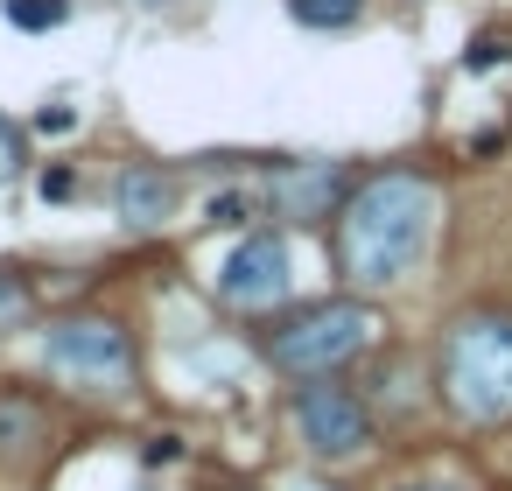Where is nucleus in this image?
Returning a JSON list of instances; mask_svg holds the SVG:
<instances>
[{"label": "nucleus", "mask_w": 512, "mask_h": 491, "mask_svg": "<svg viewBox=\"0 0 512 491\" xmlns=\"http://www.w3.org/2000/svg\"><path fill=\"white\" fill-rule=\"evenodd\" d=\"M22 162H29V148H22V127L0 113V183H15L22 176Z\"/></svg>", "instance_id": "9b49d317"}, {"label": "nucleus", "mask_w": 512, "mask_h": 491, "mask_svg": "<svg viewBox=\"0 0 512 491\" xmlns=\"http://www.w3.org/2000/svg\"><path fill=\"white\" fill-rule=\"evenodd\" d=\"M169 211H176V183H169L162 169H127V176H120V218H127V225L155 232Z\"/></svg>", "instance_id": "6e6552de"}, {"label": "nucleus", "mask_w": 512, "mask_h": 491, "mask_svg": "<svg viewBox=\"0 0 512 491\" xmlns=\"http://www.w3.org/2000/svg\"><path fill=\"white\" fill-rule=\"evenodd\" d=\"M71 120H78L71 106H43V113H36V127H43V134H71Z\"/></svg>", "instance_id": "dca6fc26"}, {"label": "nucleus", "mask_w": 512, "mask_h": 491, "mask_svg": "<svg viewBox=\"0 0 512 491\" xmlns=\"http://www.w3.org/2000/svg\"><path fill=\"white\" fill-rule=\"evenodd\" d=\"M43 358H50V372H64V379H127V372H134V344H127V330L106 323V316L57 323V330L43 337Z\"/></svg>", "instance_id": "20e7f679"}, {"label": "nucleus", "mask_w": 512, "mask_h": 491, "mask_svg": "<svg viewBox=\"0 0 512 491\" xmlns=\"http://www.w3.org/2000/svg\"><path fill=\"white\" fill-rule=\"evenodd\" d=\"M337 190H344V169H337V162H302V169L274 176V204L295 211V218H316Z\"/></svg>", "instance_id": "0eeeda50"}, {"label": "nucleus", "mask_w": 512, "mask_h": 491, "mask_svg": "<svg viewBox=\"0 0 512 491\" xmlns=\"http://www.w3.org/2000/svg\"><path fill=\"white\" fill-rule=\"evenodd\" d=\"M8 22H15V29H29V36L64 29V22H71V0H8Z\"/></svg>", "instance_id": "9d476101"}, {"label": "nucleus", "mask_w": 512, "mask_h": 491, "mask_svg": "<svg viewBox=\"0 0 512 491\" xmlns=\"http://www.w3.org/2000/svg\"><path fill=\"white\" fill-rule=\"evenodd\" d=\"M365 344H372V309H365V302H330V309H309L302 323H288V330L274 337V365L316 379V372L344 365V358L365 351Z\"/></svg>", "instance_id": "7ed1b4c3"}, {"label": "nucleus", "mask_w": 512, "mask_h": 491, "mask_svg": "<svg viewBox=\"0 0 512 491\" xmlns=\"http://www.w3.org/2000/svg\"><path fill=\"white\" fill-rule=\"evenodd\" d=\"M435 232V190L407 169H386L372 183L351 190V204L337 211V260H344V281L358 288H386L400 281L421 246Z\"/></svg>", "instance_id": "f257e3e1"}, {"label": "nucleus", "mask_w": 512, "mask_h": 491, "mask_svg": "<svg viewBox=\"0 0 512 491\" xmlns=\"http://www.w3.org/2000/svg\"><path fill=\"white\" fill-rule=\"evenodd\" d=\"M407 491H449V484H407Z\"/></svg>", "instance_id": "6ab92c4d"}, {"label": "nucleus", "mask_w": 512, "mask_h": 491, "mask_svg": "<svg viewBox=\"0 0 512 491\" xmlns=\"http://www.w3.org/2000/svg\"><path fill=\"white\" fill-rule=\"evenodd\" d=\"M0 435H22V442H36V407H22V400H0ZM8 449V442H0Z\"/></svg>", "instance_id": "4468645a"}, {"label": "nucleus", "mask_w": 512, "mask_h": 491, "mask_svg": "<svg viewBox=\"0 0 512 491\" xmlns=\"http://www.w3.org/2000/svg\"><path fill=\"white\" fill-rule=\"evenodd\" d=\"M281 491H330V484H316V477H288Z\"/></svg>", "instance_id": "a211bd4d"}, {"label": "nucleus", "mask_w": 512, "mask_h": 491, "mask_svg": "<svg viewBox=\"0 0 512 491\" xmlns=\"http://www.w3.org/2000/svg\"><path fill=\"white\" fill-rule=\"evenodd\" d=\"M358 8H365V0H288V15H295L302 29H351Z\"/></svg>", "instance_id": "1a4fd4ad"}, {"label": "nucleus", "mask_w": 512, "mask_h": 491, "mask_svg": "<svg viewBox=\"0 0 512 491\" xmlns=\"http://www.w3.org/2000/svg\"><path fill=\"white\" fill-rule=\"evenodd\" d=\"M295 428H302V442L323 449V456H358V449L372 442V414H365L344 386H309V393L295 400Z\"/></svg>", "instance_id": "423d86ee"}, {"label": "nucleus", "mask_w": 512, "mask_h": 491, "mask_svg": "<svg viewBox=\"0 0 512 491\" xmlns=\"http://www.w3.org/2000/svg\"><path fill=\"white\" fill-rule=\"evenodd\" d=\"M22 302H29V288H22L8 267H0V316H22Z\"/></svg>", "instance_id": "2eb2a0df"}, {"label": "nucleus", "mask_w": 512, "mask_h": 491, "mask_svg": "<svg viewBox=\"0 0 512 491\" xmlns=\"http://www.w3.org/2000/svg\"><path fill=\"white\" fill-rule=\"evenodd\" d=\"M218 295L239 309H267L288 295V239L281 232H246L232 246V260L218 267Z\"/></svg>", "instance_id": "39448f33"}, {"label": "nucleus", "mask_w": 512, "mask_h": 491, "mask_svg": "<svg viewBox=\"0 0 512 491\" xmlns=\"http://www.w3.org/2000/svg\"><path fill=\"white\" fill-rule=\"evenodd\" d=\"M183 449H176V435H162V442H148V463H176Z\"/></svg>", "instance_id": "f3484780"}, {"label": "nucleus", "mask_w": 512, "mask_h": 491, "mask_svg": "<svg viewBox=\"0 0 512 491\" xmlns=\"http://www.w3.org/2000/svg\"><path fill=\"white\" fill-rule=\"evenodd\" d=\"M204 218H211V225H246V218H253V197H246V190H225V197H211Z\"/></svg>", "instance_id": "f8f14e48"}, {"label": "nucleus", "mask_w": 512, "mask_h": 491, "mask_svg": "<svg viewBox=\"0 0 512 491\" xmlns=\"http://www.w3.org/2000/svg\"><path fill=\"white\" fill-rule=\"evenodd\" d=\"M442 393L470 421L512 414V316H470L442 337Z\"/></svg>", "instance_id": "f03ea898"}, {"label": "nucleus", "mask_w": 512, "mask_h": 491, "mask_svg": "<svg viewBox=\"0 0 512 491\" xmlns=\"http://www.w3.org/2000/svg\"><path fill=\"white\" fill-rule=\"evenodd\" d=\"M505 57H512V36H477L470 57H463V71H491V64H505Z\"/></svg>", "instance_id": "ddd939ff"}]
</instances>
